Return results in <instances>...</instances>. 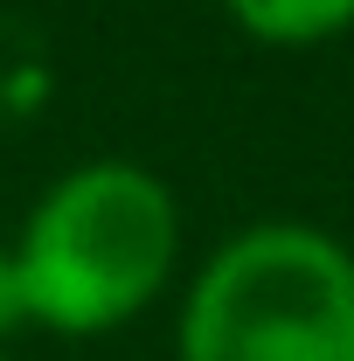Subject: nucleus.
I'll return each mask as SVG.
<instances>
[{
  "mask_svg": "<svg viewBox=\"0 0 354 361\" xmlns=\"http://www.w3.org/2000/svg\"><path fill=\"white\" fill-rule=\"evenodd\" d=\"M21 326H35V313H28V285H21V257H14V243H0V348H7Z\"/></svg>",
  "mask_w": 354,
  "mask_h": 361,
  "instance_id": "nucleus-4",
  "label": "nucleus"
},
{
  "mask_svg": "<svg viewBox=\"0 0 354 361\" xmlns=\"http://www.w3.org/2000/svg\"><path fill=\"white\" fill-rule=\"evenodd\" d=\"M174 361H354V250L292 216L243 223L188 278Z\"/></svg>",
  "mask_w": 354,
  "mask_h": 361,
  "instance_id": "nucleus-2",
  "label": "nucleus"
},
{
  "mask_svg": "<svg viewBox=\"0 0 354 361\" xmlns=\"http://www.w3.org/2000/svg\"><path fill=\"white\" fill-rule=\"evenodd\" d=\"M257 49H319L354 28V0H222Z\"/></svg>",
  "mask_w": 354,
  "mask_h": 361,
  "instance_id": "nucleus-3",
  "label": "nucleus"
},
{
  "mask_svg": "<svg viewBox=\"0 0 354 361\" xmlns=\"http://www.w3.org/2000/svg\"><path fill=\"white\" fill-rule=\"evenodd\" d=\"M0 361H7V348H0Z\"/></svg>",
  "mask_w": 354,
  "mask_h": 361,
  "instance_id": "nucleus-5",
  "label": "nucleus"
},
{
  "mask_svg": "<svg viewBox=\"0 0 354 361\" xmlns=\"http://www.w3.org/2000/svg\"><path fill=\"white\" fill-rule=\"evenodd\" d=\"M42 334L97 341L133 326L181 271V202L139 160H84L35 195L14 236Z\"/></svg>",
  "mask_w": 354,
  "mask_h": 361,
  "instance_id": "nucleus-1",
  "label": "nucleus"
}]
</instances>
